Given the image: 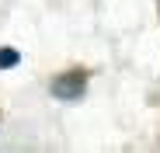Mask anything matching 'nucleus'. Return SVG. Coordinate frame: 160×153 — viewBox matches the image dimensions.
I'll list each match as a JSON object with an SVG mask.
<instances>
[{"instance_id": "obj_1", "label": "nucleus", "mask_w": 160, "mask_h": 153, "mask_svg": "<svg viewBox=\"0 0 160 153\" xmlns=\"http://www.w3.org/2000/svg\"><path fill=\"white\" fill-rule=\"evenodd\" d=\"M84 87H87V76L84 73H63V76L52 80V94L63 97V101H77L80 94H84Z\"/></svg>"}, {"instance_id": "obj_2", "label": "nucleus", "mask_w": 160, "mask_h": 153, "mask_svg": "<svg viewBox=\"0 0 160 153\" xmlns=\"http://www.w3.org/2000/svg\"><path fill=\"white\" fill-rule=\"evenodd\" d=\"M18 49H0V70H11V66H18Z\"/></svg>"}]
</instances>
